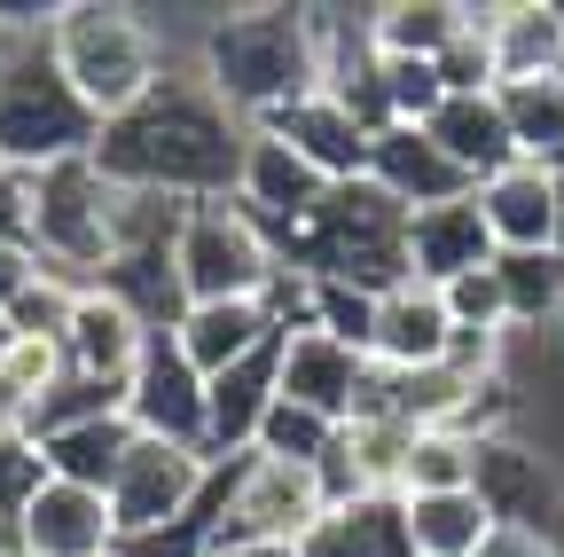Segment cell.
Listing matches in <instances>:
<instances>
[{"label": "cell", "mask_w": 564, "mask_h": 557, "mask_svg": "<svg viewBox=\"0 0 564 557\" xmlns=\"http://www.w3.org/2000/svg\"><path fill=\"white\" fill-rule=\"evenodd\" d=\"M204 557H299V549L291 542H220V534H212Z\"/></svg>", "instance_id": "cell-40"}, {"label": "cell", "mask_w": 564, "mask_h": 557, "mask_svg": "<svg viewBox=\"0 0 564 557\" xmlns=\"http://www.w3.org/2000/svg\"><path fill=\"white\" fill-rule=\"evenodd\" d=\"M63 369H79V377H102V385H126L133 362H141V345H150V330H141V314L102 291V283H79V299H70V322H63Z\"/></svg>", "instance_id": "cell-15"}, {"label": "cell", "mask_w": 564, "mask_h": 557, "mask_svg": "<svg viewBox=\"0 0 564 557\" xmlns=\"http://www.w3.org/2000/svg\"><path fill=\"white\" fill-rule=\"evenodd\" d=\"M502 330H549L564 314V251H494Z\"/></svg>", "instance_id": "cell-28"}, {"label": "cell", "mask_w": 564, "mask_h": 557, "mask_svg": "<svg viewBox=\"0 0 564 557\" xmlns=\"http://www.w3.org/2000/svg\"><path fill=\"white\" fill-rule=\"evenodd\" d=\"M400 518H408V549L415 557H470L486 542V526H494L470 486L463 495H400Z\"/></svg>", "instance_id": "cell-29"}, {"label": "cell", "mask_w": 564, "mask_h": 557, "mask_svg": "<svg viewBox=\"0 0 564 557\" xmlns=\"http://www.w3.org/2000/svg\"><path fill=\"white\" fill-rule=\"evenodd\" d=\"M267 338H282V330H274V314H267V299H220V307H181V322H173V345H181V362H188L196 377H220L228 362L259 354Z\"/></svg>", "instance_id": "cell-23"}, {"label": "cell", "mask_w": 564, "mask_h": 557, "mask_svg": "<svg viewBox=\"0 0 564 557\" xmlns=\"http://www.w3.org/2000/svg\"><path fill=\"white\" fill-rule=\"evenodd\" d=\"M204 471H212L204 456L165 448V440H141V432H133V448H126L118 479L102 486L118 542H141V534H165V526H181V518L196 511V495H204Z\"/></svg>", "instance_id": "cell-8"}, {"label": "cell", "mask_w": 564, "mask_h": 557, "mask_svg": "<svg viewBox=\"0 0 564 557\" xmlns=\"http://www.w3.org/2000/svg\"><path fill=\"white\" fill-rule=\"evenodd\" d=\"M9 542H17V557H110L118 526H110V503L95 486H70V479L40 471L24 511L9 518Z\"/></svg>", "instance_id": "cell-13"}, {"label": "cell", "mask_w": 564, "mask_h": 557, "mask_svg": "<svg viewBox=\"0 0 564 557\" xmlns=\"http://www.w3.org/2000/svg\"><path fill=\"white\" fill-rule=\"evenodd\" d=\"M494 259V244H486V228H478V204L470 196H455V204H423V213H408V275L415 283H455V275H470V267H486Z\"/></svg>", "instance_id": "cell-24"}, {"label": "cell", "mask_w": 564, "mask_h": 557, "mask_svg": "<svg viewBox=\"0 0 564 557\" xmlns=\"http://www.w3.org/2000/svg\"><path fill=\"white\" fill-rule=\"evenodd\" d=\"M377 95H384V118L392 126H423V118L447 103V87H440L432 63H377Z\"/></svg>", "instance_id": "cell-34"}, {"label": "cell", "mask_w": 564, "mask_h": 557, "mask_svg": "<svg viewBox=\"0 0 564 557\" xmlns=\"http://www.w3.org/2000/svg\"><path fill=\"white\" fill-rule=\"evenodd\" d=\"M361 181H377V189L400 204V213H423V204H455V196H470V181L432 150V133H423V126H384V133H369Z\"/></svg>", "instance_id": "cell-18"}, {"label": "cell", "mask_w": 564, "mask_h": 557, "mask_svg": "<svg viewBox=\"0 0 564 557\" xmlns=\"http://www.w3.org/2000/svg\"><path fill=\"white\" fill-rule=\"evenodd\" d=\"M267 400H274V338L259 345V354L228 362L220 377H204V463L251 456V432H259Z\"/></svg>", "instance_id": "cell-20"}, {"label": "cell", "mask_w": 564, "mask_h": 557, "mask_svg": "<svg viewBox=\"0 0 564 557\" xmlns=\"http://www.w3.org/2000/svg\"><path fill=\"white\" fill-rule=\"evenodd\" d=\"M0 244L32 251V173H9V165H0Z\"/></svg>", "instance_id": "cell-37"}, {"label": "cell", "mask_w": 564, "mask_h": 557, "mask_svg": "<svg viewBox=\"0 0 564 557\" xmlns=\"http://www.w3.org/2000/svg\"><path fill=\"white\" fill-rule=\"evenodd\" d=\"M9 549H17V542H9V526H0V557H9Z\"/></svg>", "instance_id": "cell-42"}, {"label": "cell", "mask_w": 564, "mask_h": 557, "mask_svg": "<svg viewBox=\"0 0 564 557\" xmlns=\"http://www.w3.org/2000/svg\"><path fill=\"white\" fill-rule=\"evenodd\" d=\"M440 307L455 330H502V299H494V259L455 275V283H440Z\"/></svg>", "instance_id": "cell-35"}, {"label": "cell", "mask_w": 564, "mask_h": 557, "mask_svg": "<svg viewBox=\"0 0 564 557\" xmlns=\"http://www.w3.org/2000/svg\"><path fill=\"white\" fill-rule=\"evenodd\" d=\"M251 126L212 95L196 72H165L133 110L95 126L87 165L118 196H158V204H204V196H236Z\"/></svg>", "instance_id": "cell-1"}, {"label": "cell", "mask_w": 564, "mask_h": 557, "mask_svg": "<svg viewBox=\"0 0 564 557\" xmlns=\"http://www.w3.org/2000/svg\"><path fill=\"white\" fill-rule=\"evenodd\" d=\"M556 345H564V314H556Z\"/></svg>", "instance_id": "cell-43"}, {"label": "cell", "mask_w": 564, "mask_h": 557, "mask_svg": "<svg viewBox=\"0 0 564 557\" xmlns=\"http://www.w3.org/2000/svg\"><path fill=\"white\" fill-rule=\"evenodd\" d=\"M126 425L141 440H165V448L204 456V377L181 362L173 330H150V345H141V362L126 377Z\"/></svg>", "instance_id": "cell-11"}, {"label": "cell", "mask_w": 564, "mask_h": 557, "mask_svg": "<svg viewBox=\"0 0 564 557\" xmlns=\"http://www.w3.org/2000/svg\"><path fill=\"white\" fill-rule=\"evenodd\" d=\"M299 557H415L408 549V518H400V495H361V503H337L322 511L299 542Z\"/></svg>", "instance_id": "cell-25"}, {"label": "cell", "mask_w": 564, "mask_h": 557, "mask_svg": "<svg viewBox=\"0 0 564 557\" xmlns=\"http://www.w3.org/2000/svg\"><path fill=\"white\" fill-rule=\"evenodd\" d=\"M282 267H299L306 283H345V291H392L408 283V213L377 181H329L322 204L274 244Z\"/></svg>", "instance_id": "cell-2"}, {"label": "cell", "mask_w": 564, "mask_h": 557, "mask_svg": "<svg viewBox=\"0 0 564 557\" xmlns=\"http://www.w3.org/2000/svg\"><path fill=\"white\" fill-rule=\"evenodd\" d=\"M87 150H95V118L55 79L47 40H0V165L47 173Z\"/></svg>", "instance_id": "cell-5"}, {"label": "cell", "mask_w": 564, "mask_h": 557, "mask_svg": "<svg viewBox=\"0 0 564 557\" xmlns=\"http://www.w3.org/2000/svg\"><path fill=\"white\" fill-rule=\"evenodd\" d=\"M173 283L181 307H220V299H267L274 283V236L243 213L236 196H204L173 213Z\"/></svg>", "instance_id": "cell-7"}, {"label": "cell", "mask_w": 564, "mask_h": 557, "mask_svg": "<svg viewBox=\"0 0 564 557\" xmlns=\"http://www.w3.org/2000/svg\"><path fill=\"white\" fill-rule=\"evenodd\" d=\"M32 486H40V456H32V440H24V432H0V526L24 511Z\"/></svg>", "instance_id": "cell-36"}, {"label": "cell", "mask_w": 564, "mask_h": 557, "mask_svg": "<svg viewBox=\"0 0 564 557\" xmlns=\"http://www.w3.org/2000/svg\"><path fill=\"white\" fill-rule=\"evenodd\" d=\"M470 557H564V549L541 542V534H525V526H486V542Z\"/></svg>", "instance_id": "cell-38"}, {"label": "cell", "mask_w": 564, "mask_h": 557, "mask_svg": "<svg viewBox=\"0 0 564 557\" xmlns=\"http://www.w3.org/2000/svg\"><path fill=\"white\" fill-rule=\"evenodd\" d=\"M556 181V251H564V173H549Z\"/></svg>", "instance_id": "cell-41"}, {"label": "cell", "mask_w": 564, "mask_h": 557, "mask_svg": "<svg viewBox=\"0 0 564 557\" xmlns=\"http://www.w3.org/2000/svg\"><path fill=\"white\" fill-rule=\"evenodd\" d=\"M447 354V307L432 283H392L377 291V314H369V362L377 369H432Z\"/></svg>", "instance_id": "cell-21"}, {"label": "cell", "mask_w": 564, "mask_h": 557, "mask_svg": "<svg viewBox=\"0 0 564 557\" xmlns=\"http://www.w3.org/2000/svg\"><path fill=\"white\" fill-rule=\"evenodd\" d=\"M9 557H17V549H9Z\"/></svg>", "instance_id": "cell-45"}, {"label": "cell", "mask_w": 564, "mask_h": 557, "mask_svg": "<svg viewBox=\"0 0 564 557\" xmlns=\"http://www.w3.org/2000/svg\"><path fill=\"white\" fill-rule=\"evenodd\" d=\"M478 471V440L432 425V432H408V456H400V495H463Z\"/></svg>", "instance_id": "cell-31"}, {"label": "cell", "mask_w": 564, "mask_h": 557, "mask_svg": "<svg viewBox=\"0 0 564 557\" xmlns=\"http://www.w3.org/2000/svg\"><path fill=\"white\" fill-rule=\"evenodd\" d=\"M478 228L494 251H556V181L525 158H510L502 173H486L470 189Z\"/></svg>", "instance_id": "cell-17"}, {"label": "cell", "mask_w": 564, "mask_h": 557, "mask_svg": "<svg viewBox=\"0 0 564 557\" xmlns=\"http://www.w3.org/2000/svg\"><path fill=\"white\" fill-rule=\"evenodd\" d=\"M423 133H432V150H440V158H447L470 189L518 158L510 118H502V95H447L432 118H423Z\"/></svg>", "instance_id": "cell-22"}, {"label": "cell", "mask_w": 564, "mask_h": 557, "mask_svg": "<svg viewBox=\"0 0 564 557\" xmlns=\"http://www.w3.org/2000/svg\"><path fill=\"white\" fill-rule=\"evenodd\" d=\"M40 275V259L24 251V244H0V314H9L17 299H24V283Z\"/></svg>", "instance_id": "cell-39"}, {"label": "cell", "mask_w": 564, "mask_h": 557, "mask_svg": "<svg viewBox=\"0 0 564 557\" xmlns=\"http://www.w3.org/2000/svg\"><path fill=\"white\" fill-rule=\"evenodd\" d=\"M470 495H478V511H486L494 526H525V534H541V542L564 549V471H556L541 448H525L518 432L478 440Z\"/></svg>", "instance_id": "cell-10"}, {"label": "cell", "mask_w": 564, "mask_h": 557, "mask_svg": "<svg viewBox=\"0 0 564 557\" xmlns=\"http://www.w3.org/2000/svg\"><path fill=\"white\" fill-rule=\"evenodd\" d=\"M329 440H337V425H329V416H314V408H299V400H267L259 432H251V456H274V463H299V471H314V463L329 456Z\"/></svg>", "instance_id": "cell-32"}, {"label": "cell", "mask_w": 564, "mask_h": 557, "mask_svg": "<svg viewBox=\"0 0 564 557\" xmlns=\"http://www.w3.org/2000/svg\"><path fill=\"white\" fill-rule=\"evenodd\" d=\"M361 377H369V354L337 345L329 330H282L274 338V400H299V408L329 416V425H345Z\"/></svg>", "instance_id": "cell-14"}, {"label": "cell", "mask_w": 564, "mask_h": 557, "mask_svg": "<svg viewBox=\"0 0 564 557\" xmlns=\"http://www.w3.org/2000/svg\"><path fill=\"white\" fill-rule=\"evenodd\" d=\"M251 133H267V142H282L299 165H314L322 181H352L361 173V158H369V133L352 126V110L337 103V95H299V103H282V110H267Z\"/></svg>", "instance_id": "cell-16"}, {"label": "cell", "mask_w": 564, "mask_h": 557, "mask_svg": "<svg viewBox=\"0 0 564 557\" xmlns=\"http://www.w3.org/2000/svg\"><path fill=\"white\" fill-rule=\"evenodd\" d=\"M463 24L486 40L494 63V95L502 87H533V79H564V24L549 0H463Z\"/></svg>", "instance_id": "cell-12"}, {"label": "cell", "mask_w": 564, "mask_h": 557, "mask_svg": "<svg viewBox=\"0 0 564 557\" xmlns=\"http://www.w3.org/2000/svg\"><path fill=\"white\" fill-rule=\"evenodd\" d=\"M47 63H55V79L87 103L95 126L133 110L165 79L158 32L141 24V9H118V0H63L55 24H47Z\"/></svg>", "instance_id": "cell-4"}, {"label": "cell", "mask_w": 564, "mask_h": 557, "mask_svg": "<svg viewBox=\"0 0 564 557\" xmlns=\"http://www.w3.org/2000/svg\"><path fill=\"white\" fill-rule=\"evenodd\" d=\"M126 448H133V425H126V416H87V425H70V432H47V440H32V456H40V471H47V479L95 486V495H102V486L118 479Z\"/></svg>", "instance_id": "cell-26"}, {"label": "cell", "mask_w": 564, "mask_h": 557, "mask_svg": "<svg viewBox=\"0 0 564 557\" xmlns=\"http://www.w3.org/2000/svg\"><path fill=\"white\" fill-rule=\"evenodd\" d=\"M463 32L455 0H384L369 9V55L377 63H440V47Z\"/></svg>", "instance_id": "cell-27"}, {"label": "cell", "mask_w": 564, "mask_h": 557, "mask_svg": "<svg viewBox=\"0 0 564 557\" xmlns=\"http://www.w3.org/2000/svg\"><path fill=\"white\" fill-rule=\"evenodd\" d=\"M118 251H126V196L87 158L32 173V259L40 267L70 275V283H102Z\"/></svg>", "instance_id": "cell-6"}, {"label": "cell", "mask_w": 564, "mask_h": 557, "mask_svg": "<svg viewBox=\"0 0 564 557\" xmlns=\"http://www.w3.org/2000/svg\"><path fill=\"white\" fill-rule=\"evenodd\" d=\"M322 173L314 165H299L291 150H282V142H267V133H251V142H243V173H236V204H243V213L282 244V236H291L306 213H314V204H322Z\"/></svg>", "instance_id": "cell-19"}, {"label": "cell", "mask_w": 564, "mask_h": 557, "mask_svg": "<svg viewBox=\"0 0 564 557\" xmlns=\"http://www.w3.org/2000/svg\"><path fill=\"white\" fill-rule=\"evenodd\" d=\"M502 118L525 165L564 173V79H533V87H502Z\"/></svg>", "instance_id": "cell-30"}, {"label": "cell", "mask_w": 564, "mask_h": 557, "mask_svg": "<svg viewBox=\"0 0 564 557\" xmlns=\"http://www.w3.org/2000/svg\"><path fill=\"white\" fill-rule=\"evenodd\" d=\"M196 79L220 95L243 126H259L267 110L314 95V40H306V9H228L204 32Z\"/></svg>", "instance_id": "cell-3"}, {"label": "cell", "mask_w": 564, "mask_h": 557, "mask_svg": "<svg viewBox=\"0 0 564 557\" xmlns=\"http://www.w3.org/2000/svg\"><path fill=\"white\" fill-rule=\"evenodd\" d=\"M70 299H79V283H70V275H55V267H40L32 283H24V299L0 314V322H9L17 338H47V345H55L63 322H70Z\"/></svg>", "instance_id": "cell-33"}, {"label": "cell", "mask_w": 564, "mask_h": 557, "mask_svg": "<svg viewBox=\"0 0 564 557\" xmlns=\"http://www.w3.org/2000/svg\"><path fill=\"white\" fill-rule=\"evenodd\" d=\"M110 557H126V549H110Z\"/></svg>", "instance_id": "cell-44"}, {"label": "cell", "mask_w": 564, "mask_h": 557, "mask_svg": "<svg viewBox=\"0 0 564 557\" xmlns=\"http://www.w3.org/2000/svg\"><path fill=\"white\" fill-rule=\"evenodd\" d=\"M322 518V486L299 463H274V456H236L228 486H220V542H299Z\"/></svg>", "instance_id": "cell-9"}]
</instances>
